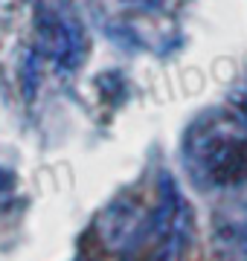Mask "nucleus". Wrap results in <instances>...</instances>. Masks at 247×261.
<instances>
[{
  "mask_svg": "<svg viewBox=\"0 0 247 261\" xmlns=\"http://www.w3.org/2000/svg\"><path fill=\"white\" fill-rule=\"evenodd\" d=\"M152 212L137 195H119L96 215L93 232L108 252H131L149 241Z\"/></svg>",
  "mask_w": 247,
  "mask_h": 261,
  "instance_id": "f03ea898",
  "label": "nucleus"
},
{
  "mask_svg": "<svg viewBox=\"0 0 247 261\" xmlns=\"http://www.w3.org/2000/svg\"><path fill=\"white\" fill-rule=\"evenodd\" d=\"M183 163L201 189H236L247 183V128L236 113L201 119L183 140Z\"/></svg>",
  "mask_w": 247,
  "mask_h": 261,
  "instance_id": "f257e3e1",
  "label": "nucleus"
},
{
  "mask_svg": "<svg viewBox=\"0 0 247 261\" xmlns=\"http://www.w3.org/2000/svg\"><path fill=\"white\" fill-rule=\"evenodd\" d=\"M195 232V221H192V209L183 197L178 180L169 171H163L157 180V203L149 218V241H160V247L171 250H186Z\"/></svg>",
  "mask_w": 247,
  "mask_h": 261,
  "instance_id": "7ed1b4c3",
  "label": "nucleus"
},
{
  "mask_svg": "<svg viewBox=\"0 0 247 261\" xmlns=\"http://www.w3.org/2000/svg\"><path fill=\"white\" fill-rule=\"evenodd\" d=\"M41 47L44 53L53 56L56 67L61 70H76L85 58V44L82 35L73 23H61V20H47L41 27Z\"/></svg>",
  "mask_w": 247,
  "mask_h": 261,
  "instance_id": "20e7f679",
  "label": "nucleus"
},
{
  "mask_svg": "<svg viewBox=\"0 0 247 261\" xmlns=\"http://www.w3.org/2000/svg\"><path fill=\"white\" fill-rule=\"evenodd\" d=\"M12 186H15V171H9L6 166H0V195L12 192Z\"/></svg>",
  "mask_w": 247,
  "mask_h": 261,
  "instance_id": "423d86ee",
  "label": "nucleus"
},
{
  "mask_svg": "<svg viewBox=\"0 0 247 261\" xmlns=\"http://www.w3.org/2000/svg\"><path fill=\"white\" fill-rule=\"evenodd\" d=\"M183 252L181 250H171V247H160V250L154 252L152 258H145V261H181Z\"/></svg>",
  "mask_w": 247,
  "mask_h": 261,
  "instance_id": "39448f33",
  "label": "nucleus"
},
{
  "mask_svg": "<svg viewBox=\"0 0 247 261\" xmlns=\"http://www.w3.org/2000/svg\"><path fill=\"white\" fill-rule=\"evenodd\" d=\"M230 238H236V244H238V250H244L247 252V215H244V221L236 226V232L230 235Z\"/></svg>",
  "mask_w": 247,
  "mask_h": 261,
  "instance_id": "0eeeda50",
  "label": "nucleus"
}]
</instances>
